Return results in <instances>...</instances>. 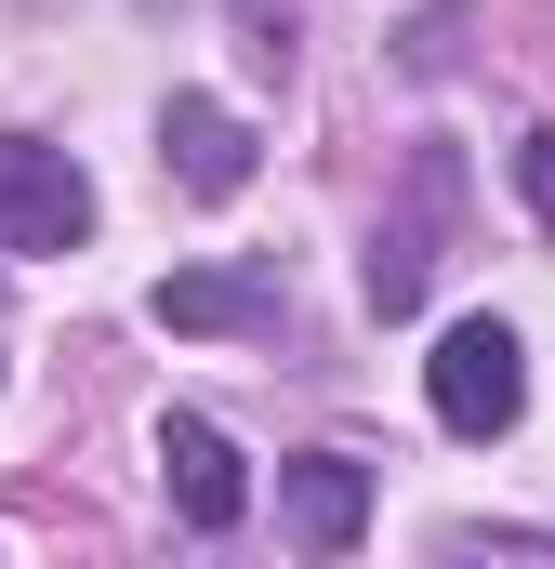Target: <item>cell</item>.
<instances>
[{
    "instance_id": "obj_1",
    "label": "cell",
    "mask_w": 555,
    "mask_h": 569,
    "mask_svg": "<svg viewBox=\"0 0 555 569\" xmlns=\"http://www.w3.org/2000/svg\"><path fill=\"white\" fill-rule=\"evenodd\" d=\"M93 239V172L40 133H0V252H80Z\"/></svg>"
},
{
    "instance_id": "obj_2",
    "label": "cell",
    "mask_w": 555,
    "mask_h": 569,
    "mask_svg": "<svg viewBox=\"0 0 555 569\" xmlns=\"http://www.w3.org/2000/svg\"><path fill=\"white\" fill-rule=\"evenodd\" d=\"M423 398H436V425H450V437H503L516 411H529V345H516L503 318H463V331L436 345Z\"/></svg>"
},
{
    "instance_id": "obj_3",
    "label": "cell",
    "mask_w": 555,
    "mask_h": 569,
    "mask_svg": "<svg viewBox=\"0 0 555 569\" xmlns=\"http://www.w3.org/2000/svg\"><path fill=\"white\" fill-rule=\"evenodd\" d=\"M450 199H463V172H450V159L423 146V159H411V212H384V226H371V305H384V318H411V305H423V279H436V226H450Z\"/></svg>"
},
{
    "instance_id": "obj_4",
    "label": "cell",
    "mask_w": 555,
    "mask_h": 569,
    "mask_svg": "<svg viewBox=\"0 0 555 569\" xmlns=\"http://www.w3.org/2000/svg\"><path fill=\"white\" fill-rule=\"evenodd\" d=\"M278 530H291L304 557H344V543L371 530V463H357V450H304V463H278Z\"/></svg>"
},
{
    "instance_id": "obj_5",
    "label": "cell",
    "mask_w": 555,
    "mask_h": 569,
    "mask_svg": "<svg viewBox=\"0 0 555 569\" xmlns=\"http://www.w3.org/2000/svg\"><path fill=\"white\" fill-rule=\"evenodd\" d=\"M159 477H172V517H185V530H239V517H252L239 450H225V425H199V411L159 425Z\"/></svg>"
},
{
    "instance_id": "obj_6",
    "label": "cell",
    "mask_w": 555,
    "mask_h": 569,
    "mask_svg": "<svg viewBox=\"0 0 555 569\" xmlns=\"http://www.w3.org/2000/svg\"><path fill=\"white\" fill-rule=\"evenodd\" d=\"M159 159H172L185 199H239V186H252V120L212 107V93H172V107H159Z\"/></svg>"
},
{
    "instance_id": "obj_7",
    "label": "cell",
    "mask_w": 555,
    "mask_h": 569,
    "mask_svg": "<svg viewBox=\"0 0 555 569\" xmlns=\"http://www.w3.org/2000/svg\"><path fill=\"white\" fill-rule=\"evenodd\" d=\"M145 318H159V331H265L278 279L265 266H172V279L145 291Z\"/></svg>"
},
{
    "instance_id": "obj_8",
    "label": "cell",
    "mask_w": 555,
    "mask_h": 569,
    "mask_svg": "<svg viewBox=\"0 0 555 569\" xmlns=\"http://www.w3.org/2000/svg\"><path fill=\"white\" fill-rule=\"evenodd\" d=\"M239 53L252 67H291V0H239Z\"/></svg>"
},
{
    "instance_id": "obj_9",
    "label": "cell",
    "mask_w": 555,
    "mask_h": 569,
    "mask_svg": "<svg viewBox=\"0 0 555 569\" xmlns=\"http://www.w3.org/2000/svg\"><path fill=\"white\" fill-rule=\"evenodd\" d=\"M516 199H529V212H543V226H555V120H543V133H529V146H516Z\"/></svg>"
}]
</instances>
